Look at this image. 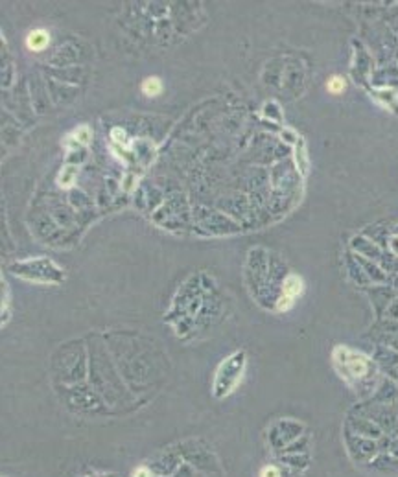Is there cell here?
Wrapping results in <instances>:
<instances>
[{
    "mask_svg": "<svg viewBox=\"0 0 398 477\" xmlns=\"http://www.w3.org/2000/svg\"><path fill=\"white\" fill-rule=\"evenodd\" d=\"M304 290V284L300 280V277L297 275H289V277L284 280V295L281 297V302H279V309H289L293 306L295 298L302 293Z\"/></svg>",
    "mask_w": 398,
    "mask_h": 477,
    "instance_id": "obj_1",
    "label": "cell"
},
{
    "mask_svg": "<svg viewBox=\"0 0 398 477\" xmlns=\"http://www.w3.org/2000/svg\"><path fill=\"white\" fill-rule=\"evenodd\" d=\"M260 477H281V474H279V470H277L275 466H266V468L262 470Z\"/></svg>",
    "mask_w": 398,
    "mask_h": 477,
    "instance_id": "obj_5",
    "label": "cell"
},
{
    "mask_svg": "<svg viewBox=\"0 0 398 477\" xmlns=\"http://www.w3.org/2000/svg\"><path fill=\"white\" fill-rule=\"evenodd\" d=\"M142 92L150 98L159 96V94L163 92V83H161V79H159V77H148V79L142 83Z\"/></svg>",
    "mask_w": 398,
    "mask_h": 477,
    "instance_id": "obj_3",
    "label": "cell"
},
{
    "mask_svg": "<svg viewBox=\"0 0 398 477\" xmlns=\"http://www.w3.org/2000/svg\"><path fill=\"white\" fill-rule=\"evenodd\" d=\"M48 43H50V35H48L46 30H32L26 37V45L32 52L45 50Z\"/></svg>",
    "mask_w": 398,
    "mask_h": 477,
    "instance_id": "obj_2",
    "label": "cell"
},
{
    "mask_svg": "<svg viewBox=\"0 0 398 477\" xmlns=\"http://www.w3.org/2000/svg\"><path fill=\"white\" fill-rule=\"evenodd\" d=\"M133 477H151V472L148 470V468H137L135 474H133Z\"/></svg>",
    "mask_w": 398,
    "mask_h": 477,
    "instance_id": "obj_6",
    "label": "cell"
},
{
    "mask_svg": "<svg viewBox=\"0 0 398 477\" xmlns=\"http://www.w3.org/2000/svg\"><path fill=\"white\" fill-rule=\"evenodd\" d=\"M343 89H345V81H343L341 77H332V79L328 81V90L334 92V94H340Z\"/></svg>",
    "mask_w": 398,
    "mask_h": 477,
    "instance_id": "obj_4",
    "label": "cell"
}]
</instances>
